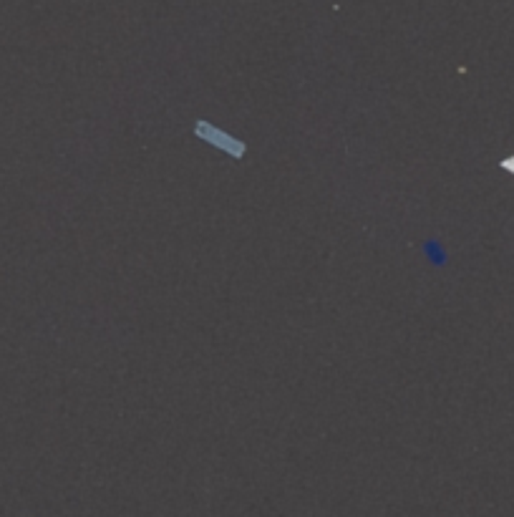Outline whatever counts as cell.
I'll return each mask as SVG.
<instances>
[{"label": "cell", "mask_w": 514, "mask_h": 517, "mask_svg": "<svg viewBox=\"0 0 514 517\" xmlns=\"http://www.w3.org/2000/svg\"><path fill=\"white\" fill-rule=\"evenodd\" d=\"M194 131H197V136L199 139H204V141H210V144H215V146H220L222 151H227L230 156H242L245 154V144L242 141H237L235 136H230V134H225L222 129H215L212 124H207V121H197V126H194Z\"/></svg>", "instance_id": "obj_1"}]
</instances>
